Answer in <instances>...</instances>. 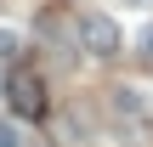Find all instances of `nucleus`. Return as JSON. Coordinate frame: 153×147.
<instances>
[{"mask_svg":"<svg viewBox=\"0 0 153 147\" xmlns=\"http://www.w3.org/2000/svg\"><path fill=\"white\" fill-rule=\"evenodd\" d=\"M6 102H11V113L17 119H45V79L34 74V68H11L6 74Z\"/></svg>","mask_w":153,"mask_h":147,"instance_id":"nucleus-1","label":"nucleus"},{"mask_svg":"<svg viewBox=\"0 0 153 147\" xmlns=\"http://www.w3.org/2000/svg\"><path fill=\"white\" fill-rule=\"evenodd\" d=\"M136 51H142V57H148V62H153V23H148V28H142V40H136Z\"/></svg>","mask_w":153,"mask_h":147,"instance_id":"nucleus-5","label":"nucleus"},{"mask_svg":"<svg viewBox=\"0 0 153 147\" xmlns=\"http://www.w3.org/2000/svg\"><path fill=\"white\" fill-rule=\"evenodd\" d=\"M125 6H153V0H125Z\"/></svg>","mask_w":153,"mask_h":147,"instance_id":"nucleus-7","label":"nucleus"},{"mask_svg":"<svg viewBox=\"0 0 153 147\" xmlns=\"http://www.w3.org/2000/svg\"><path fill=\"white\" fill-rule=\"evenodd\" d=\"M108 108H114V119H142V91L119 85V91H108Z\"/></svg>","mask_w":153,"mask_h":147,"instance_id":"nucleus-3","label":"nucleus"},{"mask_svg":"<svg viewBox=\"0 0 153 147\" xmlns=\"http://www.w3.org/2000/svg\"><path fill=\"white\" fill-rule=\"evenodd\" d=\"M17 51H23V40L11 28H0V62H17Z\"/></svg>","mask_w":153,"mask_h":147,"instance_id":"nucleus-4","label":"nucleus"},{"mask_svg":"<svg viewBox=\"0 0 153 147\" xmlns=\"http://www.w3.org/2000/svg\"><path fill=\"white\" fill-rule=\"evenodd\" d=\"M0 147H17V130H11L6 119H0Z\"/></svg>","mask_w":153,"mask_h":147,"instance_id":"nucleus-6","label":"nucleus"},{"mask_svg":"<svg viewBox=\"0 0 153 147\" xmlns=\"http://www.w3.org/2000/svg\"><path fill=\"white\" fill-rule=\"evenodd\" d=\"M74 45L91 51V57H119V23L108 11H79L74 23Z\"/></svg>","mask_w":153,"mask_h":147,"instance_id":"nucleus-2","label":"nucleus"}]
</instances>
